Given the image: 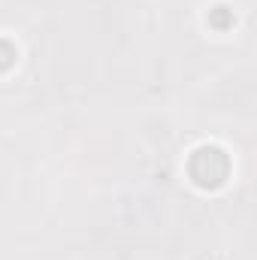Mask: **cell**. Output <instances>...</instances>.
Segmentation results:
<instances>
[{"label":"cell","instance_id":"1","mask_svg":"<svg viewBox=\"0 0 257 260\" xmlns=\"http://www.w3.org/2000/svg\"><path fill=\"white\" fill-rule=\"evenodd\" d=\"M188 170H191V179L200 188H218V185H224V179L230 173V160H227V154L221 148L203 145L191 154Z\"/></svg>","mask_w":257,"mask_h":260}]
</instances>
